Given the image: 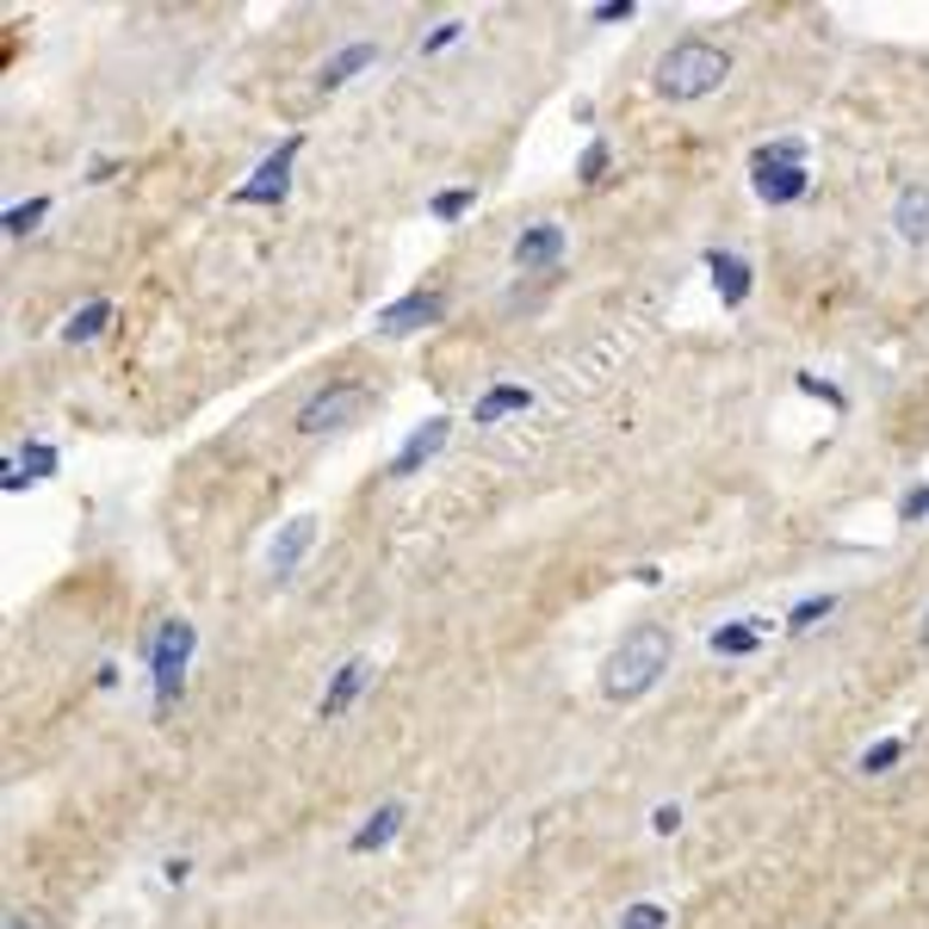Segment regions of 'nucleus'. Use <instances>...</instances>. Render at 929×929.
I'll return each instance as SVG.
<instances>
[{
  "mask_svg": "<svg viewBox=\"0 0 929 929\" xmlns=\"http://www.w3.org/2000/svg\"><path fill=\"white\" fill-rule=\"evenodd\" d=\"M670 657H675V638L663 633V626H633V633L607 651V663H602V694H607V701H638L645 689L663 682Z\"/></svg>",
  "mask_w": 929,
  "mask_h": 929,
  "instance_id": "f257e3e1",
  "label": "nucleus"
},
{
  "mask_svg": "<svg viewBox=\"0 0 929 929\" xmlns=\"http://www.w3.org/2000/svg\"><path fill=\"white\" fill-rule=\"evenodd\" d=\"M725 75H731V51L706 44V37H682L675 51L657 56L651 87L663 100H706L713 87H725Z\"/></svg>",
  "mask_w": 929,
  "mask_h": 929,
  "instance_id": "f03ea898",
  "label": "nucleus"
},
{
  "mask_svg": "<svg viewBox=\"0 0 929 929\" xmlns=\"http://www.w3.org/2000/svg\"><path fill=\"white\" fill-rule=\"evenodd\" d=\"M192 651H199V633H192L187 619H168V626L149 638V670H155V701H161V713L180 701V682H187Z\"/></svg>",
  "mask_w": 929,
  "mask_h": 929,
  "instance_id": "7ed1b4c3",
  "label": "nucleus"
},
{
  "mask_svg": "<svg viewBox=\"0 0 929 929\" xmlns=\"http://www.w3.org/2000/svg\"><path fill=\"white\" fill-rule=\"evenodd\" d=\"M366 403H372L366 384H328L298 410V434H342L354 415H366Z\"/></svg>",
  "mask_w": 929,
  "mask_h": 929,
  "instance_id": "20e7f679",
  "label": "nucleus"
},
{
  "mask_svg": "<svg viewBox=\"0 0 929 929\" xmlns=\"http://www.w3.org/2000/svg\"><path fill=\"white\" fill-rule=\"evenodd\" d=\"M298 149H304V137H286L267 161H260L255 174H248V187H236V205H279L286 199V187H292V161Z\"/></svg>",
  "mask_w": 929,
  "mask_h": 929,
  "instance_id": "39448f33",
  "label": "nucleus"
},
{
  "mask_svg": "<svg viewBox=\"0 0 929 929\" xmlns=\"http://www.w3.org/2000/svg\"><path fill=\"white\" fill-rule=\"evenodd\" d=\"M440 316H447V298L440 292H410V298H396V304L379 310V335L403 342V335H415V328H434Z\"/></svg>",
  "mask_w": 929,
  "mask_h": 929,
  "instance_id": "423d86ee",
  "label": "nucleus"
},
{
  "mask_svg": "<svg viewBox=\"0 0 929 929\" xmlns=\"http://www.w3.org/2000/svg\"><path fill=\"white\" fill-rule=\"evenodd\" d=\"M310 546H316V515H298V521H286L273 534V546H267V577L273 583H286L298 564L310 558Z\"/></svg>",
  "mask_w": 929,
  "mask_h": 929,
  "instance_id": "0eeeda50",
  "label": "nucleus"
},
{
  "mask_svg": "<svg viewBox=\"0 0 929 929\" xmlns=\"http://www.w3.org/2000/svg\"><path fill=\"white\" fill-rule=\"evenodd\" d=\"M447 434H452V422H447V415H428V422H422V428H415L410 440H403V452L391 459V478H415V471H422V465H428L434 452L447 447Z\"/></svg>",
  "mask_w": 929,
  "mask_h": 929,
  "instance_id": "6e6552de",
  "label": "nucleus"
},
{
  "mask_svg": "<svg viewBox=\"0 0 929 929\" xmlns=\"http://www.w3.org/2000/svg\"><path fill=\"white\" fill-rule=\"evenodd\" d=\"M762 205H793L806 192V161H750Z\"/></svg>",
  "mask_w": 929,
  "mask_h": 929,
  "instance_id": "1a4fd4ad",
  "label": "nucleus"
},
{
  "mask_svg": "<svg viewBox=\"0 0 929 929\" xmlns=\"http://www.w3.org/2000/svg\"><path fill=\"white\" fill-rule=\"evenodd\" d=\"M51 471H56V447H37V440H25L13 459L0 465V490H32V483L51 478Z\"/></svg>",
  "mask_w": 929,
  "mask_h": 929,
  "instance_id": "9d476101",
  "label": "nucleus"
},
{
  "mask_svg": "<svg viewBox=\"0 0 929 929\" xmlns=\"http://www.w3.org/2000/svg\"><path fill=\"white\" fill-rule=\"evenodd\" d=\"M366 675H372V663H366V657H354V663H342V670H335V682H328V694L316 701V719H342L347 706L360 701Z\"/></svg>",
  "mask_w": 929,
  "mask_h": 929,
  "instance_id": "9b49d317",
  "label": "nucleus"
},
{
  "mask_svg": "<svg viewBox=\"0 0 929 929\" xmlns=\"http://www.w3.org/2000/svg\"><path fill=\"white\" fill-rule=\"evenodd\" d=\"M564 260V230L558 224H539L527 230V236L515 242V267H527V273H546V267H558Z\"/></svg>",
  "mask_w": 929,
  "mask_h": 929,
  "instance_id": "f8f14e48",
  "label": "nucleus"
},
{
  "mask_svg": "<svg viewBox=\"0 0 929 929\" xmlns=\"http://www.w3.org/2000/svg\"><path fill=\"white\" fill-rule=\"evenodd\" d=\"M706 267H713V286H719L725 304H743V298H750V260H743V255H725V248H713V255H706Z\"/></svg>",
  "mask_w": 929,
  "mask_h": 929,
  "instance_id": "ddd939ff",
  "label": "nucleus"
},
{
  "mask_svg": "<svg viewBox=\"0 0 929 929\" xmlns=\"http://www.w3.org/2000/svg\"><path fill=\"white\" fill-rule=\"evenodd\" d=\"M396 830H403V806H396V799H384V806L372 812V818H366L360 830H354V843H347V849H354V855H372V849H384V843H391Z\"/></svg>",
  "mask_w": 929,
  "mask_h": 929,
  "instance_id": "4468645a",
  "label": "nucleus"
},
{
  "mask_svg": "<svg viewBox=\"0 0 929 929\" xmlns=\"http://www.w3.org/2000/svg\"><path fill=\"white\" fill-rule=\"evenodd\" d=\"M515 410H534V391L527 384H496V391H483L478 396V428H490V422H502V415H515Z\"/></svg>",
  "mask_w": 929,
  "mask_h": 929,
  "instance_id": "2eb2a0df",
  "label": "nucleus"
},
{
  "mask_svg": "<svg viewBox=\"0 0 929 929\" xmlns=\"http://www.w3.org/2000/svg\"><path fill=\"white\" fill-rule=\"evenodd\" d=\"M893 224H898V236H905V242H929V187H905V192H898Z\"/></svg>",
  "mask_w": 929,
  "mask_h": 929,
  "instance_id": "dca6fc26",
  "label": "nucleus"
},
{
  "mask_svg": "<svg viewBox=\"0 0 929 929\" xmlns=\"http://www.w3.org/2000/svg\"><path fill=\"white\" fill-rule=\"evenodd\" d=\"M372 63H379V44H347V51H335V56L323 63V75H316V81H323V87H342V81H354L360 69H372Z\"/></svg>",
  "mask_w": 929,
  "mask_h": 929,
  "instance_id": "f3484780",
  "label": "nucleus"
},
{
  "mask_svg": "<svg viewBox=\"0 0 929 929\" xmlns=\"http://www.w3.org/2000/svg\"><path fill=\"white\" fill-rule=\"evenodd\" d=\"M762 633H769L762 619H738V626H719V633H713V651H719V657H743V651H757V645H762Z\"/></svg>",
  "mask_w": 929,
  "mask_h": 929,
  "instance_id": "a211bd4d",
  "label": "nucleus"
},
{
  "mask_svg": "<svg viewBox=\"0 0 929 929\" xmlns=\"http://www.w3.org/2000/svg\"><path fill=\"white\" fill-rule=\"evenodd\" d=\"M105 323H112V304H87V310H75V316H69L63 342H93V335H100Z\"/></svg>",
  "mask_w": 929,
  "mask_h": 929,
  "instance_id": "6ab92c4d",
  "label": "nucleus"
},
{
  "mask_svg": "<svg viewBox=\"0 0 929 929\" xmlns=\"http://www.w3.org/2000/svg\"><path fill=\"white\" fill-rule=\"evenodd\" d=\"M44 217H51V199H25V205L7 211V236H32Z\"/></svg>",
  "mask_w": 929,
  "mask_h": 929,
  "instance_id": "aec40b11",
  "label": "nucleus"
},
{
  "mask_svg": "<svg viewBox=\"0 0 929 929\" xmlns=\"http://www.w3.org/2000/svg\"><path fill=\"white\" fill-rule=\"evenodd\" d=\"M830 614H837V595H806V602L787 614V626L793 633H806V626H818V619H830Z\"/></svg>",
  "mask_w": 929,
  "mask_h": 929,
  "instance_id": "412c9836",
  "label": "nucleus"
},
{
  "mask_svg": "<svg viewBox=\"0 0 929 929\" xmlns=\"http://www.w3.org/2000/svg\"><path fill=\"white\" fill-rule=\"evenodd\" d=\"M898 757H905V738H886V743H874V750H861V774H886Z\"/></svg>",
  "mask_w": 929,
  "mask_h": 929,
  "instance_id": "4be33fe9",
  "label": "nucleus"
},
{
  "mask_svg": "<svg viewBox=\"0 0 929 929\" xmlns=\"http://www.w3.org/2000/svg\"><path fill=\"white\" fill-rule=\"evenodd\" d=\"M471 205H478V192H471V187H452V192H440V199H434V217H440V224H452V217H465Z\"/></svg>",
  "mask_w": 929,
  "mask_h": 929,
  "instance_id": "5701e85b",
  "label": "nucleus"
},
{
  "mask_svg": "<svg viewBox=\"0 0 929 929\" xmlns=\"http://www.w3.org/2000/svg\"><path fill=\"white\" fill-rule=\"evenodd\" d=\"M619 929H670V911L663 905H633V911L619 917Z\"/></svg>",
  "mask_w": 929,
  "mask_h": 929,
  "instance_id": "b1692460",
  "label": "nucleus"
},
{
  "mask_svg": "<svg viewBox=\"0 0 929 929\" xmlns=\"http://www.w3.org/2000/svg\"><path fill=\"white\" fill-rule=\"evenodd\" d=\"M750 161H806V143L787 137V143H769V149H757Z\"/></svg>",
  "mask_w": 929,
  "mask_h": 929,
  "instance_id": "393cba45",
  "label": "nucleus"
},
{
  "mask_svg": "<svg viewBox=\"0 0 929 929\" xmlns=\"http://www.w3.org/2000/svg\"><path fill=\"white\" fill-rule=\"evenodd\" d=\"M651 830H657V837H675V830H682V806H675V799H663V806L651 812Z\"/></svg>",
  "mask_w": 929,
  "mask_h": 929,
  "instance_id": "a878e982",
  "label": "nucleus"
},
{
  "mask_svg": "<svg viewBox=\"0 0 929 929\" xmlns=\"http://www.w3.org/2000/svg\"><path fill=\"white\" fill-rule=\"evenodd\" d=\"M929 515V483H917V490H905V502H898V521H924Z\"/></svg>",
  "mask_w": 929,
  "mask_h": 929,
  "instance_id": "bb28decb",
  "label": "nucleus"
},
{
  "mask_svg": "<svg viewBox=\"0 0 929 929\" xmlns=\"http://www.w3.org/2000/svg\"><path fill=\"white\" fill-rule=\"evenodd\" d=\"M799 391H806V396H825L830 410H843V391H837V384H825V379H812V372H799Z\"/></svg>",
  "mask_w": 929,
  "mask_h": 929,
  "instance_id": "cd10ccee",
  "label": "nucleus"
},
{
  "mask_svg": "<svg viewBox=\"0 0 929 929\" xmlns=\"http://www.w3.org/2000/svg\"><path fill=\"white\" fill-rule=\"evenodd\" d=\"M638 7L633 0H602V7H595V19H602V25H619V19H633Z\"/></svg>",
  "mask_w": 929,
  "mask_h": 929,
  "instance_id": "c85d7f7f",
  "label": "nucleus"
},
{
  "mask_svg": "<svg viewBox=\"0 0 929 929\" xmlns=\"http://www.w3.org/2000/svg\"><path fill=\"white\" fill-rule=\"evenodd\" d=\"M577 174H583V180H602V174H607V143H595V149L583 155V168H577Z\"/></svg>",
  "mask_w": 929,
  "mask_h": 929,
  "instance_id": "c756f323",
  "label": "nucleus"
},
{
  "mask_svg": "<svg viewBox=\"0 0 929 929\" xmlns=\"http://www.w3.org/2000/svg\"><path fill=\"white\" fill-rule=\"evenodd\" d=\"M452 37H459V19H452V25H440V32H428V37H422V51H447V44H452Z\"/></svg>",
  "mask_w": 929,
  "mask_h": 929,
  "instance_id": "7c9ffc66",
  "label": "nucleus"
},
{
  "mask_svg": "<svg viewBox=\"0 0 929 929\" xmlns=\"http://www.w3.org/2000/svg\"><path fill=\"white\" fill-rule=\"evenodd\" d=\"M7 929H51V917H32V911H13V917H7Z\"/></svg>",
  "mask_w": 929,
  "mask_h": 929,
  "instance_id": "2f4dec72",
  "label": "nucleus"
},
{
  "mask_svg": "<svg viewBox=\"0 0 929 929\" xmlns=\"http://www.w3.org/2000/svg\"><path fill=\"white\" fill-rule=\"evenodd\" d=\"M924 645H929V614H924Z\"/></svg>",
  "mask_w": 929,
  "mask_h": 929,
  "instance_id": "473e14b6",
  "label": "nucleus"
}]
</instances>
